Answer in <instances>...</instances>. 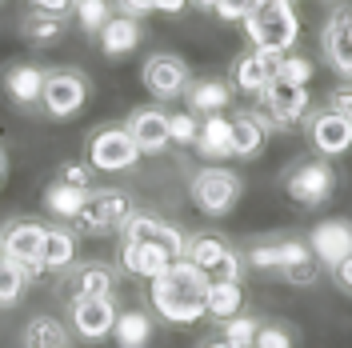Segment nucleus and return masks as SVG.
Segmentation results:
<instances>
[{"label":"nucleus","mask_w":352,"mask_h":348,"mask_svg":"<svg viewBox=\"0 0 352 348\" xmlns=\"http://www.w3.org/2000/svg\"><path fill=\"white\" fill-rule=\"evenodd\" d=\"M204 288H208V272H200L188 261H173L160 276L148 281V305L160 320L176 328L197 325L204 316Z\"/></svg>","instance_id":"nucleus-1"},{"label":"nucleus","mask_w":352,"mask_h":348,"mask_svg":"<svg viewBox=\"0 0 352 348\" xmlns=\"http://www.w3.org/2000/svg\"><path fill=\"white\" fill-rule=\"evenodd\" d=\"M241 24L248 32V41H252V48L276 52V56L292 52L296 41H300V17H296L292 0H264L261 8L248 12Z\"/></svg>","instance_id":"nucleus-2"},{"label":"nucleus","mask_w":352,"mask_h":348,"mask_svg":"<svg viewBox=\"0 0 352 348\" xmlns=\"http://www.w3.org/2000/svg\"><path fill=\"white\" fill-rule=\"evenodd\" d=\"M188 196H192V204H197L204 217L220 220L241 204L244 180H241V173H232V168H224V164H204V168H197L192 180H188Z\"/></svg>","instance_id":"nucleus-3"},{"label":"nucleus","mask_w":352,"mask_h":348,"mask_svg":"<svg viewBox=\"0 0 352 348\" xmlns=\"http://www.w3.org/2000/svg\"><path fill=\"white\" fill-rule=\"evenodd\" d=\"M92 96V80L80 68H48L41 88V109L48 120H72L80 116Z\"/></svg>","instance_id":"nucleus-4"},{"label":"nucleus","mask_w":352,"mask_h":348,"mask_svg":"<svg viewBox=\"0 0 352 348\" xmlns=\"http://www.w3.org/2000/svg\"><path fill=\"white\" fill-rule=\"evenodd\" d=\"M132 196L124 188H88L85 196V208L76 213V232L85 237H112L124 228V220L132 217Z\"/></svg>","instance_id":"nucleus-5"},{"label":"nucleus","mask_w":352,"mask_h":348,"mask_svg":"<svg viewBox=\"0 0 352 348\" xmlns=\"http://www.w3.org/2000/svg\"><path fill=\"white\" fill-rule=\"evenodd\" d=\"M280 188L292 204L300 208H320L324 200H332L336 193V168H332L324 156H305L296 160L285 176H280Z\"/></svg>","instance_id":"nucleus-6"},{"label":"nucleus","mask_w":352,"mask_h":348,"mask_svg":"<svg viewBox=\"0 0 352 348\" xmlns=\"http://www.w3.org/2000/svg\"><path fill=\"white\" fill-rule=\"evenodd\" d=\"M85 160L96 173H129L140 160V149L124 124H96L85 140Z\"/></svg>","instance_id":"nucleus-7"},{"label":"nucleus","mask_w":352,"mask_h":348,"mask_svg":"<svg viewBox=\"0 0 352 348\" xmlns=\"http://www.w3.org/2000/svg\"><path fill=\"white\" fill-rule=\"evenodd\" d=\"M308 109H312V96H308V85H288L280 76H272L268 88L261 92V120L268 124V132L285 129V124H296L305 120Z\"/></svg>","instance_id":"nucleus-8"},{"label":"nucleus","mask_w":352,"mask_h":348,"mask_svg":"<svg viewBox=\"0 0 352 348\" xmlns=\"http://www.w3.org/2000/svg\"><path fill=\"white\" fill-rule=\"evenodd\" d=\"M188 80H192V68L176 52H153L140 68V85L153 100H180Z\"/></svg>","instance_id":"nucleus-9"},{"label":"nucleus","mask_w":352,"mask_h":348,"mask_svg":"<svg viewBox=\"0 0 352 348\" xmlns=\"http://www.w3.org/2000/svg\"><path fill=\"white\" fill-rule=\"evenodd\" d=\"M44 220H32V217H16L8 220L4 228H0V244H4V257L8 261L24 264L32 276H44L41 268V248H44Z\"/></svg>","instance_id":"nucleus-10"},{"label":"nucleus","mask_w":352,"mask_h":348,"mask_svg":"<svg viewBox=\"0 0 352 348\" xmlns=\"http://www.w3.org/2000/svg\"><path fill=\"white\" fill-rule=\"evenodd\" d=\"M308 144L324 160H336V156L352 153V120L344 112H336L332 105L316 109L308 116Z\"/></svg>","instance_id":"nucleus-11"},{"label":"nucleus","mask_w":352,"mask_h":348,"mask_svg":"<svg viewBox=\"0 0 352 348\" xmlns=\"http://www.w3.org/2000/svg\"><path fill=\"white\" fill-rule=\"evenodd\" d=\"M116 301L112 296H72L68 301V325L80 340H104L116 325Z\"/></svg>","instance_id":"nucleus-12"},{"label":"nucleus","mask_w":352,"mask_h":348,"mask_svg":"<svg viewBox=\"0 0 352 348\" xmlns=\"http://www.w3.org/2000/svg\"><path fill=\"white\" fill-rule=\"evenodd\" d=\"M124 129L132 132L140 156H160L168 149V112L160 105H140L124 116Z\"/></svg>","instance_id":"nucleus-13"},{"label":"nucleus","mask_w":352,"mask_h":348,"mask_svg":"<svg viewBox=\"0 0 352 348\" xmlns=\"http://www.w3.org/2000/svg\"><path fill=\"white\" fill-rule=\"evenodd\" d=\"M308 248H312V257L324 264V268H332L336 261H344L352 252V220L349 217H329V220H320V224H312Z\"/></svg>","instance_id":"nucleus-14"},{"label":"nucleus","mask_w":352,"mask_h":348,"mask_svg":"<svg viewBox=\"0 0 352 348\" xmlns=\"http://www.w3.org/2000/svg\"><path fill=\"white\" fill-rule=\"evenodd\" d=\"M276 65H280L276 52L248 48V52H241V56L232 61V88L244 92V96H261L264 88H268V80L276 76Z\"/></svg>","instance_id":"nucleus-15"},{"label":"nucleus","mask_w":352,"mask_h":348,"mask_svg":"<svg viewBox=\"0 0 352 348\" xmlns=\"http://www.w3.org/2000/svg\"><path fill=\"white\" fill-rule=\"evenodd\" d=\"M168 264H173V261H168V252H164L156 240H129V237H120V268H124L129 276L153 281V276H160Z\"/></svg>","instance_id":"nucleus-16"},{"label":"nucleus","mask_w":352,"mask_h":348,"mask_svg":"<svg viewBox=\"0 0 352 348\" xmlns=\"http://www.w3.org/2000/svg\"><path fill=\"white\" fill-rule=\"evenodd\" d=\"M305 257H312V248H308V240H296V237H285V240H264V244H256L244 261L252 264L256 272H280V268H288V264L305 261Z\"/></svg>","instance_id":"nucleus-17"},{"label":"nucleus","mask_w":352,"mask_h":348,"mask_svg":"<svg viewBox=\"0 0 352 348\" xmlns=\"http://www.w3.org/2000/svg\"><path fill=\"white\" fill-rule=\"evenodd\" d=\"M144 41V28H140V17H129V12H112L104 28L96 32V44H100V52L104 56H129L136 52V44Z\"/></svg>","instance_id":"nucleus-18"},{"label":"nucleus","mask_w":352,"mask_h":348,"mask_svg":"<svg viewBox=\"0 0 352 348\" xmlns=\"http://www.w3.org/2000/svg\"><path fill=\"white\" fill-rule=\"evenodd\" d=\"M80 257V232L76 228H60L48 224L44 228V248H41V268L44 272H68Z\"/></svg>","instance_id":"nucleus-19"},{"label":"nucleus","mask_w":352,"mask_h":348,"mask_svg":"<svg viewBox=\"0 0 352 348\" xmlns=\"http://www.w3.org/2000/svg\"><path fill=\"white\" fill-rule=\"evenodd\" d=\"M116 284L120 272L104 261H85L72 264V276H68V292L72 296H116Z\"/></svg>","instance_id":"nucleus-20"},{"label":"nucleus","mask_w":352,"mask_h":348,"mask_svg":"<svg viewBox=\"0 0 352 348\" xmlns=\"http://www.w3.org/2000/svg\"><path fill=\"white\" fill-rule=\"evenodd\" d=\"M208 164H220L232 156V120L224 112H208L200 120V132H197V144H192Z\"/></svg>","instance_id":"nucleus-21"},{"label":"nucleus","mask_w":352,"mask_h":348,"mask_svg":"<svg viewBox=\"0 0 352 348\" xmlns=\"http://www.w3.org/2000/svg\"><path fill=\"white\" fill-rule=\"evenodd\" d=\"M232 120V156L236 160H256L264 153V144H268V124L261 120V112H236V116H228Z\"/></svg>","instance_id":"nucleus-22"},{"label":"nucleus","mask_w":352,"mask_h":348,"mask_svg":"<svg viewBox=\"0 0 352 348\" xmlns=\"http://www.w3.org/2000/svg\"><path fill=\"white\" fill-rule=\"evenodd\" d=\"M320 48L329 56V65L349 76L352 72V32H349V21H344V8H336L329 21H324V32H320Z\"/></svg>","instance_id":"nucleus-23"},{"label":"nucleus","mask_w":352,"mask_h":348,"mask_svg":"<svg viewBox=\"0 0 352 348\" xmlns=\"http://www.w3.org/2000/svg\"><path fill=\"white\" fill-rule=\"evenodd\" d=\"M184 100L197 116H208V112H224L232 105V85L220 80V76H200V80H188L184 88Z\"/></svg>","instance_id":"nucleus-24"},{"label":"nucleus","mask_w":352,"mask_h":348,"mask_svg":"<svg viewBox=\"0 0 352 348\" xmlns=\"http://www.w3.org/2000/svg\"><path fill=\"white\" fill-rule=\"evenodd\" d=\"M44 72H48V68H41V65H12L4 76H0V85H4V92H8L12 105L28 109V105H41Z\"/></svg>","instance_id":"nucleus-25"},{"label":"nucleus","mask_w":352,"mask_h":348,"mask_svg":"<svg viewBox=\"0 0 352 348\" xmlns=\"http://www.w3.org/2000/svg\"><path fill=\"white\" fill-rule=\"evenodd\" d=\"M244 312V288L241 281H224V276H208V288H204V316L212 320H228Z\"/></svg>","instance_id":"nucleus-26"},{"label":"nucleus","mask_w":352,"mask_h":348,"mask_svg":"<svg viewBox=\"0 0 352 348\" xmlns=\"http://www.w3.org/2000/svg\"><path fill=\"white\" fill-rule=\"evenodd\" d=\"M228 252H232V244H228V237H220V232H192L188 244H184V261L197 264L200 272H208V276L224 264Z\"/></svg>","instance_id":"nucleus-27"},{"label":"nucleus","mask_w":352,"mask_h":348,"mask_svg":"<svg viewBox=\"0 0 352 348\" xmlns=\"http://www.w3.org/2000/svg\"><path fill=\"white\" fill-rule=\"evenodd\" d=\"M112 340H116V348H148V340H153V316H148L144 308H124V312H116Z\"/></svg>","instance_id":"nucleus-28"},{"label":"nucleus","mask_w":352,"mask_h":348,"mask_svg":"<svg viewBox=\"0 0 352 348\" xmlns=\"http://www.w3.org/2000/svg\"><path fill=\"white\" fill-rule=\"evenodd\" d=\"M65 24H68V17H52V12L32 8V12H24L21 17V32H24V41L28 44L52 48V44H60V36H65Z\"/></svg>","instance_id":"nucleus-29"},{"label":"nucleus","mask_w":352,"mask_h":348,"mask_svg":"<svg viewBox=\"0 0 352 348\" xmlns=\"http://www.w3.org/2000/svg\"><path fill=\"white\" fill-rule=\"evenodd\" d=\"M88 188H76V184H65V180H52L44 188V208L56 220H76V213L85 208Z\"/></svg>","instance_id":"nucleus-30"},{"label":"nucleus","mask_w":352,"mask_h":348,"mask_svg":"<svg viewBox=\"0 0 352 348\" xmlns=\"http://www.w3.org/2000/svg\"><path fill=\"white\" fill-rule=\"evenodd\" d=\"M24 348H72V340L56 316H32L24 325Z\"/></svg>","instance_id":"nucleus-31"},{"label":"nucleus","mask_w":352,"mask_h":348,"mask_svg":"<svg viewBox=\"0 0 352 348\" xmlns=\"http://www.w3.org/2000/svg\"><path fill=\"white\" fill-rule=\"evenodd\" d=\"M28 281H32V272L16 261H0V308H16L24 301V292H28Z\"/></svg>","instance_id":"nucleus-32"},{"label":"nucleus","mask_w":352,"mask_h":348,"mask_svg":"<svg viewBox=\"0 0 352 348\" xmlns=\"http://www.w3.org/2000/svg\"><path fill=\"white\" fill-rule=\"evenodd\" d=\"M261 316H248V312H236V316H228V320H220V336H228L236 348H252L256 340V332H261Z\"/></svg>","instance_id":"nucleus-33"},{"label":"nucleus","mask_w":352,"mask_h":348,"mask_svg":"<svg viewBox=\"0 0 352 348\" xmlns=\"http://www.w3.org/2000/svg\"><path fill=\"white\" fill-rule=\"evenodd\" d=\"M72 17H76V24H80V32L96 36V32L104 28V21L112 17V4H109V0H76Z\"/></svg>","instance_id":"nucleus-34"},{"label":"nucleus","mask_w":352,"mask_h":348,"mask_svg":"<svg viewBox=\"0 0 352 348\" xmlns=\"http://www.w3.org/2000/svg\"><path fill=\"white\" fill-rule=\"evenodd\" d=\"M197 132H200V120H197V112L192 109L168 112V144L188 149V144H197Z\"/></svg>","instance_id":"nucleus-35"},{"label":"nucleus","mask_w":352,"mask_h":348,"mask_svg":"<svg viewBox=\"0 0 352 348\" xmlns=\"http://www.w3.org/2000/svg\"><path fill=\"white\" fill-rule=\"evenodd\" d=\"M312 72H316V65H312L308 56H300V52H285V56H280V65H276V76L288 80V85H308V80H312Z\"/></svg>","instance_id":"nucleus-36"},{"label":"nucleus","mask_w":352,"mask_h":348,"mask_svg":"<svg viewBox=\"0 0 352 348\" xmlns=\"http://www.w3.org/2000/svg\"><path fill=\"white\" fill-rule=\"evenodd\" d=\"M320 268L324 264L316 261V257H305V261H296V264H288V268H280L276 276L285 284H296V288H312V284L320 281Z\"/></svg>","instance_id":"nucleus-37"},{"label":"nucleus","mask_w":352,"mask_h":348,"mask_svg":"<svg viewBox=\"0 0 352 348\" xmlns=\"http://www.w3.org/2000/svg\"><path fill=\"white\" fill-rule=\"evenodd\" d=\"M156 244L168 252V261H184V244H188V237L180 232V224L160 220V228H156Z\"/></svg>","instance_id":"nucleus-38"},{"label":"nucleus","mask_w":352,"mask_h":348,"mask_svg":"<svg viewBox=\"0 0 352 348\" xmlns=\"http://www.w3.org/2000/svg\"><path fill=\"white\" fill-rule=\"evenodd\" d=\"M264 0H220L217 8H212V17H217V21H244V17H248V12H256V8H261Z\"/></svg>","instance_id":"nucleus-39"},{"label":"nucleus","mask_w":352,"mask_h":348,"mask_svg":"<svg viewBox=\"0 0 352 348\" xmlns=\"http://www.w3.org/2000/svg\"><path fill=\"white\" fill-rule=\"evenodd\" d=\"M252 348H292V332L285 325H261Z\"/></svg>","instance_id":"nucleus-40"},{"label":"nucleus","mask_w":352,"mask_h":348,"mask_svg":"<svg viewBox=\"0 0 352 348\" xmlns=\"http://www.w3.org/2000/svg\"><path fill=\"white\" fill-rule=\"evenodd\" d=\"M56 180H65V184H76V188H92V176H88V164H60V173Z\"/></svg>","instance_id":"nucleus-41"},{"label":"nucleus","mask_w":352,"mask_h":348,"mask_svg":"<svg viewBox=\"0 0 352 348\" xmlns=\"http://www.w3.org/2000/svg\"><path fill=\"white\" fill-rule=\"evenodd\" d=\"M244 264H248V261H244L241 252L232 248V252L224 257V264H220V268L212 272V276H224V281H241V276H244Z\"/></svg>","instance_id":"nucleus-42"},{"label":"nucleus","mask_w":352,"mask_h":348,"mask_svg":"<svg viewBox=\"0 0 352 348\" xmlns=\"http://www.w3.org/2000/svg\"><path fill=\"white\" fill-rule=\"evenodd\" d=\"M329 272H332V284H336L340 292H349V296H352V252L344 257V261H336V264H332Z\"/></svg>","instance_id":"nucleus-43"},{"label":"nucleus","mask_w":352,"mask_h":348,"mask_svg":"<svg viewBox=\"0 0 352 348\" xmlns=\"http://www.w3.org/2000/svg\"><path fill=\"white\" fill-rule=\"evenodd\" d=\"M112 4H116L120 12H129V17H140V21H144L148 12H156V0H112Z\"/></svg>","instance_id":"nucleus-44"},{"label":"nucleus","mask_w":352,"mask_h":348,"mask_svg":"<svg viewBox=\"0 0 352 348\" xmlns=\"http://www.w3.org/2000/svg\"><path fill=\"white\" fill-rule=\"evenodd\" d=\"M32 8H41V12H52V17H72L76 0H32Z\"/></svg>","instance_id":"nucleus-45"},{"label":"nucleus","mask_w":352,"mask_h":348,"mask_svg":"<svg viewBox=\"0 0 352 348\" xmlns=\"http://www.w3.org/2000/svg\"><path fill=\"white\" fill-rule=\"evenodd\" d=\"M329 105L336 112H344V116H349L352 120V85H344V88H336V92H332L329 96Z\"/></svg>","instance_id":"nucleus-46"},{"label":"nucleus","mask_w":352,"mask_h":348,"mask_svg":"<svg viewBox=\"0 0 352 348\" xmlns=\"http://www.w3.org/2000/svg\"><path fill=\"white\" fill-rule=\"evenodd\" d=\"M188 8V0H156V12H164V17H180Z\"/></svg>","instance_id":"nucleus-47"},{"label":"nucleus","mask_w":352,"mask_h":348,"mask_svg":"<svg viewBox=\"0 0 352 348\" xmlns=\"http://www.w3.org/2000/svg\"><path fill=\"white\" fill-rule=\"evenodd\" d=\"M200 348H236V345H232L228 336H220V332H217V336H208V340H204Z\"/></svg>","instance_id":"nucleus-48"},{"label":"nucleus","mask_w":352,"mask_h":348,"mask_svg":"<svg viewBox=\"0 0 352 348\" xmlns=\"http://www.w3.org/2000/svg\"><path fill=\"white\" fill-rule=\"evenodd\" d=\"M188 4H192V8H200V12H212L220 0H188Z\"/></svg>","instance_id":"nucleus-49"},{"label":"nucleus","mask_w":352,"mask_h":348,"mask_svg":"<svg viewBox=\"0 0 352 348\" xmlns=\"http://www.w3.org/2000/svg\"><path fill=\"white\" fill-rule=\"evenodd\" d=\"M4 173H8V160H4V149H0V188H4Z\"/></svg>","instance_id":"nucleus-50"},{"label":"nucleus","mask_w":352,"mask_h":348,"mask_svg":"<svg viewBox=\"0 0 352 348\" xmlns=\"http://www.w3.org/2000/svg\"><path fill=\"white\" fill-rule=\"evenodd\" d=\"M344 21H349V32H352V8H344Z\"/></svg>","instance_id":"nucleus-51"},{"label":"nucleus","mask_w":352,"mask_h":348,"mask_svg":"<svg viewBox=\"0 0 352 348\" xmlns=\"http://www.w3.org/2000/svg\"><path fill=\"white\" fill-rule=\"evenodd\" d=\"M0 261H4V244H0Z\"/></svg>","instance_id":"nucleus-52"},{"label":"nucleus","mask_w":352,"mask_h":348,"mask_svg":"<svg viewBox=\"0 0 352 348\" xmlns=\"http://www.w3.org/2000/svg\"><path fill=\"white\" fill-rule=\"evenodd\" d=\"M349 80H352V72H349Z\"/></svg>","instance_id":"nucleus-53"}]
</instances>
